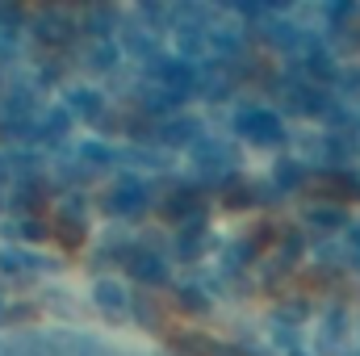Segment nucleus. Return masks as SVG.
I'll return each mask as SVG.
<instances>
[{"instance_id":"obj_9","label":"nucleus","mask_w":360,"mask_h":356,"mask_svg":"<svg viewBox=\"0 0 360 356\" xmlns=\"http://www.w3.org/2000/svg\"><path fill=\"white\" fill-rule=\"evenodd\" d=\"M122 265L130 268V276H134L139 285H164V281H168V265H164V256L151 252V248H130Z\"/></svg>"},{"instance_id":"obj_11","label":"nucleus","mask_w":360,"mask_h":356,"mask_svg":"<svg viewBox=\"0 0 360 356\" xmlns=\"http://www.w3.org/2000/svg\"><path fill=\"white\" fill-rule=\"evenodd\" d=\"M205 139V130H201V122L197 117H164L160 122V143H168V147H193V143H201Z\"/></svg>"},{"instance_id":"obj_20","label":"nucleus","mask_w":360,"mask_h":356,"mask_svg":"<svg viewBox=\"0 0 360 356\" xmlns=\"http://www.w3.org/2000/svg\"><path fill=\"white\" fill-rule=\"evenodd\" d=\"M306 164L302 160H281L276 168H272V184L281 189V193H289V189H297L302 180H306V172H302Z\"/></svg>"},{"instance_id":"obj_16","label":"nucleus","mask_w":360,"mask_h":356,"mask_svg":"<svg viewBox=\"0 0 360 356\" xmlns=\"http://www.w3.org/2000/svg\"><path fill=\"white\" fill-rule=\"evenodd\" d=\"M210 231H205V218H193V222H184V231L176 235V256L180 260H197L201 252H205V239Z\"/></svg>"},{"instance_id":"obj_8","label":"nucleus","mask_w":360,"mask_h":356,"mask_svg":"<svg viewBox=\"0 0 360 356\" xmlns=\"http://www.w3.org/2000/svg\"><path fill=\"white\" fill-rule=\"evenodd\" d=\"M92 298H96V306H101V314H105L109 323H126V319H130V289H126L122 281L101 276L96 289H92Z\"/></svg>"},{"instance_id":"obj_13","label":"nucleus","mask_w":360,"mask_h":356,"mask_svg":"<svg viewBox=\"0 0 360 356\" xmlns=\"http://www.w3.org/2000/svg\"><path fill=\"white\" fill-rule=\"evenodd\" d=\"M139 101H143V109H151V113H164V117H176L180 92H172L168 84H160V80H147V84L139 89Z\"/></svg>"},{"instance_id":"obj_26","label":"nucleus","mask_w":360,"mask_h":356,"mask_svg":"<svg viewBox=\"0 0 360 356\" xmlns=\"http://www.w3.org/2000/svg\"><path fill=\"white\" fill-rule=\"evenodd\" d=\"M276 319H285V323H302V319H306V302H289V306H281Z\"/></svg>"},{"instance_id":"obj_6","label":"nucleus","mask_w":360,"mask_h":356,"mask_svg":"<svg viewBox=\"0 0 360 356\" xmlns=\"http://www.w3.org/2000/svg\"><path fill=\"white\" fill-rule=\"evenodd\" d=\"M151 80H160V84H168L172 92H193L197 89V63H184L180 55H160L155 63H151Z\"/></svg>"},{"instance_id":"obj_7","label":"nucleus","mask_w":360,"mask_h":356,"mask_svg":"<svg viewBox=\"0 0 360 356\" xmlns=\"http://www.w3.org/2000/svg\"><path fill=\"white\" fill-rule=\"evenodd\" d=\"M160 218L164 222H193V218H201V193L193 184H172L168 197L160 201Z\"/></svg>"},{"instance_id":"obj_25","label":"nucleus","mask_w":360,"mask_h":356,"mask_svg":"<svg viewBox=\"0 0 360 356\" xmlns=\"http://www.w3.org/2000/svg\"><path fill=\"white\" fill-rule=\"evenodd\" d=\"M180 310H188V314H201V310H210V302H205V293L201 289H180Z\"/></svg>"},{"instance_id":"obj_2","label":"nucleus","mask_w":360,"mask_h":356,"mask_svg":"<svg viewBox=\"0 0 360 356\" xmlns=\"http://www.w3.org/2000/svg\"><path fill=\"white\" fill-rule=\"evenodd\" d=\"M235 134H243L256 147H276V143H285V122H281V113H272L264 105H248L235 113Z\"/></svg>"},{"instance_id":"obj_28","label":"nucleus","mask_w":360,"mask_h":356,"mask_svg":"<svg viewBox=\"0 0 360 356\" xmlns=\"http://www.w3.org/2000/svg\"><path fill=\"white\" fill-rule=\"evenodd\" d=\"M348 243H352V252L360 256V227H352V235H348Z\"/></svg>"},{"instance_id":"obj_12","label":"nucleus","mask_w":360,"mask_h":356,"mask_svg":"<svg viewBox=\"0 0 360 356\" xmlns=\"http://www.w3.org/2000/svg\"><path fill=\"white\" fill-rule=\"evenodd\" d=\"M352 189H356V184L344 177V172H319L314 180H306V193L319 197V201H348Z\"/></svg>"},{"instance_id":"obj_17","label":"nucleus","mask_w":360,"mask_h":356,"mask_svg":"<svg viewBox=\"0 0 360 356\" xmlns=\"http://www.w3.org/2000/svg\"><path fill=\"white\" fill-rule=\"evenodd\" d=\"M130 319H139L151 331H164V302H155L147 289L143 293H130Z\"/></svg>"},{"instance_id":"obj_5","label":"nucleus","mask_w":360,"mask_h":356,"mask_svg":"<svg viewBox=\"0 0 360 356\" xmlns=\"http://www.w3.org/2000/svg\"><path fill=\"white\" fill-rule=\"evenodd\" d=\"M101 205L109 210V214H122V218H139L143 210H147V184L143 180H117L105 197H101Z\"/></svg>"},{"instance_id":"obj_21","label":"nucleus","mask_w":360,"mask_h":356,"mask_svg":"<svg viewBox=\"0 0 360 356\" xmlns=\"http://www.w3.org/2000/svg\"><path fill=\"white\" fill-rule=\"evenodd\" d=\"M256 197H260V189L256 184H248V180H231L226 184V210H248V205H256Z\"/></svg>"},{"instance_id":"obj_14","label":"nucleus","mask_w":360,"mask_h":356,"mask_svg":"<svg viewBox=\"0 0 360 356\" xmlns=\"http://www.w3.org/2000/svg\"><path fill=\"white\" fill-rule=\"evenodd\" d=\"M0 356H51V344L46 336L17 331V336H0Z\"/></svg>"},{"instance_id":"obj_3","label":"nucleus","mask_w":360,"mask_h":356,"mask_svg":"<svg viewBox=\"0 0 360 356\" xmlns=\"http://www.w3.org/2000/svg\"><path fill=\"white\" fill-rule=\"evenodd\" d=\"M38 105L30 89H8L0 92V130L17 134V139H34V122H38Z\"/></svg>"},{"instance_id":"obj_23","label":"nucleus","mask_w":360,"mask_h":356,"mask_svg":"<svg viewBox=\"0 0 360 356\" xmlns=\"http://www.w3.org/2000/svg\"><path fill=\"white\" fill-rule=\"evenodd\" d=\"M310 227H319V231H344L348 218H344V210H323V205H314V210H310Z\"/></svg>"},{"instance_id":"obj_24","label":"nucleus","mask_w":360,"mask_h":356,"mask_svg":"<svg viewBox=\"0 0 360 356\" xmlns=\"http://www.w3.org/2000/svg\"><path fill=\"white\" fill-rule=\"evenodd\" d=\"M113 160H117V155H113L109 147H101V143H84V147H80V164H89L92 172H96V164H113Z\"/></svg>"},{"instance_id":"obj_10","label":"nucleus","mask_w":360,"mask_h":356,"mask_svg":"<svg viewBox=\"0 0 360 356\" xmlns=\"http://www.w3.org/2000/svg\"><path fill=\"white\" fill-rule=\"evenodd\" d=\"M122 46H126L134 59H147V63H155V59H160V30L143 25V21H130V25L122 30Z\"/></svg>"},{"instance_id":"obj_18","label":"nucleus","mask_w":360,"mask_h":356,"mask_svg":"<svg viewBox=\"0 0 360 356\" xmlns=\"http://www.w3.org/2000/svg\"><path fill=\"white\" fill-rule=\"evenodd\" d=\"M34 34H38L42 42H68V38H72V21L59 17V13H42V17L34 21Z\"/></svg>"},{"instance_id":"obj_19","label":"nucleus","mask_w":360,"mask_h":356,"mask_svg":"<svg viewBox=\"0 0 360 356\" xmlns=\"http://www.w3.org/2000/svg\"><path fill=\"white\" fill-rule=\"evenodd\" d=\"M101 92H92V89H76L72 96H68V113L72 117H89V122H96L101 117Z\"/></svg>"},{"instance_id":"obj_27","label":"nucleus","mask_w":360,"mask_h":356,"mask_svg":"<svg viewBox=\"0 0 360 356\" xmlns=\"http://www.w3.org/2000/svg\"><path fill=\"white\" fill-rule=\"evenodd\" d=\"M21 46V38H17V30H8V25H0V55H13Z\"/></svg>"},{"instance_id":"obj_22","label":"nucleus","mask_w":360,"mask_h":356,"mask_svg":"<svg viewBox=\"0 0 360 356\" xmlns=\"http://www.w3.org/2000/svg\"><path fill=\"white\" fill-rule=\"evenodd\" d=\"M89 63L96 68V72H109V68L117 63V46H113L109 38H96V42H89Z\"/></svg>"},{"instance_id":"obj_4","label":"nucleus","mask_w":360,"mask_h":356,"mask_svg":"<svg viewBox=\"0 0 360 356\" xmlns=\"http://www.w3.org/2000/svg\"><path fill=\"white\" fill-rule=\"evenodd\" d=\"M84 235H89V218H84V197H68L63 201V210H59V218H55V239L68 248V252H76L80 243H84Z\"/></svg>"},{"instance_id":"obj_15","label":"nucleus","mask_w":360,"mask_h":356,"mask_svg":"<svg viewBox=\"0 0 360 356\" xmlns=\"http://www.w3.org/2000/svg\"><path fill=\"white\" fill-rule=\"evenodd\" d=\"M172 348H176L180 356H239L235 348L214 344L210 336H188V331H176V336H172Z\"/></svg>"},{"instance_id":"obj_1","label":"nucleus","mask_w":360,"mask_h":356,"mask_svg":"<svg viewBox=\"0 0 360 356\" xmlns=\"http://www.w3.org/2000/svg\"><path fill=\"white\" fill-rule=\"evenodd\" d=\"M188 151H193V164L201 168V177H205V180H218V184H222V180H226V184L235 180L239 151H235L231 143H222V139L205 134V139H201V143H193Z\"/></svg>"}]
</instances>
